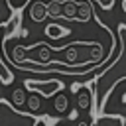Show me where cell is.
<instances>
[{
  "label": "cell",
  "mask_w": 126,
  "mask_h": 126,
  "mask_svg": "<svg viewBox=\"0 0 126 126\" xmlns=\"http://www.w3.org/2000/svg\"><path fill=\"white\" fill-rule=\"evenodd\" d=\"M120 37H122V51H120V55L116 57V61L108 69H104L96 77V81L91 83V91H94V94H93L94 106L91 110L93 116H96V114L102 112L104 102H106L108 94L112 93V89L122 79H126V28H120Z\"/></svg>",
  "instance_id": "1"
},
{
  "label": "cell",
  "mask_w": 126,
  "mask_h": 126,
  "mask_svg": "<svg viewBox=\"0 0 126 126\" xmlns=\"http://www.w3.org/2000/svg\"><path fill=\"white\" fill-rule=\"evenodd\" d=\"M47 124H55V122H53L49 116H45V114H43V116H37L35 122H33V126H47Z\"/></svg>",
  "instance_id": "12"
},
{
  "label": "cell",
  "mask_w": 126,
  "mask_h": 126,
  "mask_svg": "<svg viewBox=\"0 0 126 126\" xmlns=\"http://www.w3.org/2000/svg\"><path fill=\"white\" fill-rule=\"evenodd\" d=\"M55 126H63V124H55Z\"/></svg>",
  "instance_id": "15"
},
{
  "label": "cell",
  "mask_w": 126,
  "mask_h": 126,
  "mask_svg": "<svg viewBox=\"0 0 126 126\" xmlns=\"http://www.w3.org/2000/svg\"><path fill=\"white\" fill-rule=\"evenodd\" d=\"M73 91H75V98H77V108L91 110L93 108V91H91V87L73 85Z\"/></svg>",
  "instance_id": "4"
},
{
  "label": "cell",
  "mask_w": 126,
  "mask_h": 126,
  "mask_svg": "<svg viewBox=\"0 0 126 126\" xmlns=\"http://www.w3.org/2000/svg\"><path fill=\"white\" fill-rule=\"evenodd\" d=\"M26 87H28L30 91H33V93L49 98V96H53L57 91L63 89V83L57 81V79H49V81H26Z\"/></svg>",
  "instance_id": "3"
},
{
  "label": "cell",
  "mask_w": 126,
  "mask_h": 126,
  "mask_svg": "<svg viewBox=\"0 0 126 126\" xmlns=\"http://www.w3.org/2000/svg\"><path fill=\"white\" fill-rule=\"evenodd\" d=\"M45 14H47V8L41 6V4H35V6H33V12H32V18H33L35 22H41V20L45 18Z\"/></svg>",
  "instance_id": "9"
},
{
  "label": "cell",
  "mask_w": 126,
  "mask_h": 126,
  "mask_svg": "<svg viewBox=\"0 0 126 126\" xmlns=\"http://www.w3.org/2000/svg\"><path fill=\"white\" fill-rule=\"evenodd\" d=\"M35 116L24 114V112H16L6 100L0 98V126H33Z\"/></svg>",
  "instance_id": "2"
},
{
  "label": "cell",
  "mask_w": 126,
  "mask_h": 126,
  "mask_svg": "<svg viewBox=\"0 0 126 126\" xmlns=\"http://www.w3.org/2000/svg\"><path fill=\"white\" fill-rule=\"evenodd\" d=\"M124 10H126V0H124Z\"/></svg>",
  "instance_id": "14"
},
{
  "label": "cell",
  "mask_w": 126,
  "mask_h": 126,
  "mask_svg": "<svg viewBox=\"0 0 126 126\" xmlns=\"http://www.w3.org/2000/svg\"><path fill=\"white\" fill-rule=\"evenodd\" d=\"M53 106H55V110H57L59 114H65V112L69 110V98H67L65 94H57Z\"/></svg>",
  "instance_id": "6"
},
{
  "label": "cell",
  "mask_w": 126,
  "mask_h": 126,
  "mask_svg": "<svg viewBox=\"0 0 126 126\" xmlns=\"http://www.w3.org/2000/svg\"><path fill=\"white\" fill-rule=\"evenodd\" d=\"M12 102H14L16 106L26 104V93H24V89H16V91H12Z\"/></svg>",
  "instance_id": "8"
},
{
  "label": "cell",
  "mask_w": 126,
  "mask_h": 126,
  "mask_svg": "<svg viewBox=\"0 0 126 126\" xmlns=\"http://www.w3.org/2000/svg\"><path fill=\"white\" fill-rule=\"evenodd\" d=\"M75 126H89V122H85V120H79Z\"/></svg>",
  "instance_id": "13"
},
{
  "label": "cell",
  "mask_w": 126,
  "mask_h": 126,
  "mask_svg": "<svg viewBox=\"0 0 126 126\" xmlns=\"http://www.w3.org/2000/svg\"><path fill=\"white\" fill-rule=\"evenodd\" d=\"M26 106H28V110H30L32 114H35V112L41 108L39 96H37V94H32V96H28V98H26Z\"/></svg>",
  "instance_id": "7"
},
{
  "label": "cell",
  "mask_w": 126,
  "mask_h": 126,
  "mask_svg": "<svg viewBox=\"0 0 126 126\" xmlns=\"http://www.w3.org/2000/svg\"><path fill=\"white\" fill-rule=\"evenodd\" d=\"M89 126H126V116L122 114H98L93 116V122Z\"/></svg>",
  "instance_id": "5"
},
{
  "label": "cell",
  "mask_w": 126,
  "mask_h": 126,
  "mask_svg": "<svg viewBox=\"0 0 126 126\" xmlns=\"http://www.w3.org/2000/svg\"><path fill=\"white\" fill-rule=\"evenodd\" d=\"M45 33H47L49 37H53V39H59V37H61V35H65L67 32H65L63 28H59V26H47Z\"/></svg>",
  "instance_id": "10"
},
{
  "label": "cell",
  "mask_w": 126,
  "mask_h": 126,
  "mask_svg": "<svg viewBox=\"0 0 126 126\" xmlns=\"http://www.w3.org/2000/svg\"><path fill=\"white\" fill-rule=\"evenodd\" d=\"M12 79H14V75L8 71V67L0 61V81L4 83V85H8V83H12Z\"/></svg>",
  "instance_id": "11"
}]
</instances>
